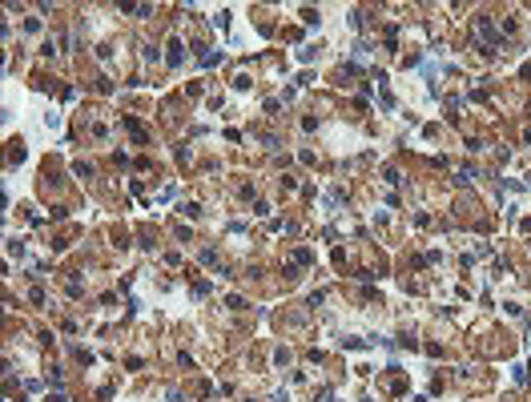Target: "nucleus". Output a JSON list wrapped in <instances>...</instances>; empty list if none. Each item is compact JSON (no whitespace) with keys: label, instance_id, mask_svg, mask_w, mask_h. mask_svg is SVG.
I'll return each instance as SVG.
<instances>
[]
</instances>
